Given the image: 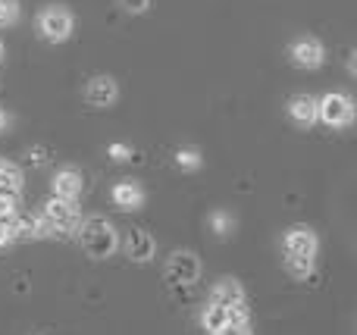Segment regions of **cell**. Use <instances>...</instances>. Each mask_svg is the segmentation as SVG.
I'll use <instances>...</instances> for the list:
<instances>
[{"instance_id": "6da1fadb", "label": "cell", "mask_w": 357, "mask_h": 335, "mask_svg": "<svg viewBox=\"0 0 357 335\" xmlns=\"http://www.w3.org/2000/svg\"><path fill=\"white\" fill-rule=\"evenodd\" d=\"M75 229H79L82 248H85L91 257H98V260L100 257H110L113 251H116V244H119L116 229H113L104 217H91V219H85V223H79Z\"/></svg>"}, {"instance_id": "7a4b0ae2", "label": "cell", "mask_w": 357, "mask_h": 335, "mask_svg": "<svg viewBox=\"0 0 357 335\" xmlns=\"http://www.w3.org/2000/svg\"><path fill=\"white\" fill-rule=\"evenodd\" d=\"M317 119L329 129H348L354 123V100L342 91H329L317 98Z\"/></svg>"}, {"instance_id": "3957f363", "label": "cell", "mask_w": 357, "mask_h": 335, "mask_svg": "<svg viewBox=\"0 0 357 335\" xmlns=\"http://www.w3.org/2000/svg\"><path fill=\"white\" fill-rule=\"evenodd\" d=\"M73 29H75V19H73V13H69L66 6L50 3V6H44V10L38 13V35H41L44 41L63 44L69 35H73Z\"/></svg>"}, {"instance_id": "277c9868", "label": "cell", "mask_w": 357, "mask_h": 335, "mask_svg": "<svg viewBox=\"0 0 357 335\" xmlns=\"http://www.w3.org/2000/svg\"><path fill=\"white\" fill-rule=\"evenodd\" d=\"M41 217L47 219V226L54 232H73L75 226L82 223L79 210H75V201H63V198H50L47 204H44Z\"/></svg>"}, {"instance_id": "5b68a950", "label": "cell", "mask_w": 357, "mask_h": 335, "mask_svg": "<svg viewBox=\"0 0 357 335\" xmlns=\"http://www.w3.org/2000/svg\"><path fill=\"white\" fill-rule=\"evenodd\" d=\"M289 56L298 69H320L323 60H326V47L317 38H298L289 47Z\"/></svg>"}, {"instance_id": "8992f818", "label": "cell", "mask_w": 357, "mask_h": 335, "mask_svg": "<svg viewBox=\"0 0 357 335\" xmlns=\"http://www.w3.org/2000/svg\"><path fill=\"white\" fill-rule=\"evenodd\" d=\"M167 276L169 282H182V286H191L201 276V260H197L191 251H176L167 263Z\"/></svg>"}, {"instance_id": "52a82bcc", "label": "cell", "mask_w": 357, "mask_h": 335, "mask_svg": "<svg viewBox=\"0 0 357 335\" xmlns=\"http://www.w3.org/2000/svg\"><path fill=\"white\" fill-rule=\"evenodd\" d=\"M82 192H85V179H82L79 169H73V166L56 169V176H54V198L79 201Z\"/></svg>"}, {"instance_id": "ba28073f", "label": "cell", "mask_w": 357, "mask_h": 335, "mask_svg": "<svg viewBox=\"0 0 357 335\" xmlns=\"http://www.w3.org/2000/svg\"><path fill=\"white\" fill-rule=\"evenodd\" d=\"M116 98H119V88L110 75H94L85 85V100L91 107H110Z\"/></svg>"}, {"instance_id": "9c48e42d", "label": "cell", "mask_w": 357, "mask_h": 335, "mask_svg": "<svg viewBox=\"0 0 357 335\" xmlns=\"http://www.w3.org/2000/svg\"><path fill=\"white\" fill-rule=\"evenodd\" d=\"M285 254L295 257H314L317 254V235L307 226H295L285 232Z\"/></svg>"}, {"instance_id": "30bf717a", "label": "cell", "mask_w": 357, "mask_h": 335, "mask_svg": "<svg viewBox=\"0 0 357 335\" xmlns=\"http://www.w3.org/2000/svg\"><path fill=\"white\" fill-rule=\"evenodd\" d=\"M285 110H289L291 123L301 125V129H310L317 123V98H310V94H295Z\"/></svg>"}, {"instance_id": "8fae6325", "label": "cell", "mask_w": 357, "mask_h": 335, "mask_svg": "<svg viewBox=\"0 0 357 335\" xmlns=\"http://www.w3.org/2000/svg\"><path fill=\"white\" fill-rule=\"evenodd\" d=\"M113 204L126 207V210H138V207L144 204V188L132 179L116 182V185H113Z\"/></svg>"}, {"instance_id": "7c38bea8", "label": "cell", "mask_w": 357, "mask_h": 335, "mask_svg": "<svg viewBox=\"0 0 357 335\" xmlns=\"http://www.w3.org/2000/svg\"><path fill=\"white\" fill-rule=\"evenodd\" d=\"M210 301L220 307H229V304H238V301H245V292H241V286L235 279H220L213 286V295H210Z\"/></svg>"}, {"instance_id": "4fadbf2b", "label": "cell", "mask_w": 357, "mask_h": 335, "mask_svg": "<svg viewBox=\"0 0 357 335\" xmlns=\"http://www.w3.org/2000/svg\"><path fill=\"white\" fill-rule=\"evenodd\" d=\"M129 257L138 260V263L151 260V257H154V238L142 229H132L129 232Z\"/></svg>"}, {"instance_id": "5bb4252c", "label": "cell", "mask_w": 357, "mask_h": 335, "mask_svg": "<svg viewBox=\"0 0 357 335\" xmlns=\"http://www.w3.org/2000/svg\"><path fill=\"white\" fill-rule=\"evenodd\" d=\"M285 270H289V276H295V279H310V276H314V257L289 254L285 257Z\"/></svg>"}, {"instance_id": "9a60e30c", "label": "cell", "mask_w": 357, "mask_h": 335, "mask_svg": "<svg viewBox=\"0 0 357 335\" xmlns=\"http://www.w3.org/2000/svg\"><path fill=\"white\" fill-rule=\"evenodd\" d=\"M222 323H226V307H220V304H213V301H210V304L204 307V313H201V326L213 335Z\"/></svg>"}, {"instance_id": "2e32d148", "label": "cell", "mask_w": 357, "mask_h": 335, "mask_svg": "<svg viewBox=\"0 0 357 335\" xmlns=\"http://www.w3.org/2000/svg\"><path fill=\"white\" fill-rule=\"evenodd\" d=\"M22 188V173L13 163L0 160V192H19Z\"/></svg>"}, {"instance_id": "e0dca14e", "label": "cell", "mask_w": 357, "mask_h": 335, "mask_svg": "<svg viewBox=\"0 0 357 335\" xmlns=\"http://www.w3.org/2000/svg\"><path fill=\"white\" fill-rule=\"evenodd\" d=\"M19 213V192H0V223H10Z\"/></svg>"}, {"instance_id": "ac0fdd59", "label": "cell", "mask_w": 357, "mask_h": 335, "mask_svg": "<svg viewBox=\"0 0 357 335\" xmlns=\"http://www.w3.org/2000/svg\"><path fill=\"white\" fill-rule=\"evenodd\" d=\"M176 166H178V169H188V173L201 169V150H195V148L176 150Z\"/></svg>"}, {"instance_id": "d6986e66", "label": "cell", "mask_w": 357, "mask_h": 335, "mask_svg": "<svg viewBox=\"0 0 357 335\" xmlns=\"http://www.w3.org/2000/svg\"><path fill=\"white\" fill-rule=\"evenodd\" d=\"M210 226H213V232H216L220 238H229V235H232V229H235V219L229 217V213L216 210L213 217H210Z\"/></svg>"}, {"instance_id": "ffe728a7", "label": "cell", "mask_w": 357, "mask_h": 335, "mask_svg": "<svg viewBox=\"0 0 357 335\" xmlns=\"http://www.w3.org/2000/svg\"><path fill=\"white\" fill-rule=\"evenodd\" d=\"M226 323H251V311H248L245 301L226 307Z\"/></svg>"}, {"instance_id": "44dd1931", "label": "cell", "mask_w": 357, "mask_h": 335, "mask_svg": "<svg viewBox=\"0 0 357 335\" xmlns=\"http://www.w3.org/2000/svg\"><path fill=\"white\" fill-rule=\"evenodd\" d=\"M19 19V3L16 0H0V29L3 25H13Z\"/></svg>"}, {"instance_id": "7402d4cb", "label": "cell", "mask_w": 357, "mask_h": 335, "mask_svg": "<svg viewBox=\"0 0 357 335\" xmlns=\"http://www.w3.org/2000/svg\"><path fill=\"white\" fill-rule=\"evenodd\" d=\"M107 154L113 157V160H119V163H126V160H132V148L129 144H123V141H116V144H110V148H107Z\"/></svg>"}, {"instance_id": "603a6c76", "label": "cell", "mask_w": 357, "mask_h": 335, "mask_svg": "<svg viewBox=\"0 0 357 335\" xmlns=\"http://www.w3.org/2000/svg\"><path fill=\"white\" fill-rule=\"evenodd\" d=\"M213 335H251V326L248 323H222Z\"/></svg>"}, {"instance_id": "cb8c5ba5", "label": "cell", "mask_w": 357, "mask_h": 335, "mask_svg": "<svg viewBox=\"0 0 357 335\" xmlns=\"http://www.w3.org/2000/svg\"><path fill=\"white\" fill-rule=\"evenodd\" d=\"M119 6L126 13H132V16H138V13H144L151 6V0H119Z\"/></svg>"}, {"instance_id": "d4e9b609", "label": "cell", "mask_w": 357, "mask_h": 335, "mask_svg": "<svg viewBox=\"0 0 357 335\" xmlns=\"http://www.w3.org/2000/svg\"><path fill=\"white\" fill-rule=\"evenodd\" d=\"M6 242H13V232H10V226L6 223H0V248H3Z\"/></svg>"}, {"instance_id": "484cf974", "label": "cell", "mask_w": 357, "mask_h": 335, "mask_svg": "<svg viewBox=\"0 0 357 335\" xmlns=\"http://www.w3.org/2000/svg\"><path fill=\"white\" fill-rule=\"evenodd\" d=\"M6 123H10V116H6V113H3V110H0V129H3V125H6Z\"/></svg>"}, {"instance_id": "4316f807", "label": "cell", "mask_w": 357, "mask_h": 335, "mask_svg": "<svg viewBox=\"0 0 357 335\" xmlns=\"http://www.w3.org/2000/svg\"><path fill=\"white\" fill-rule=\"evenodd\" d=\"M0 56H3V44H0Z\"/></svg>"}]
</instances>
